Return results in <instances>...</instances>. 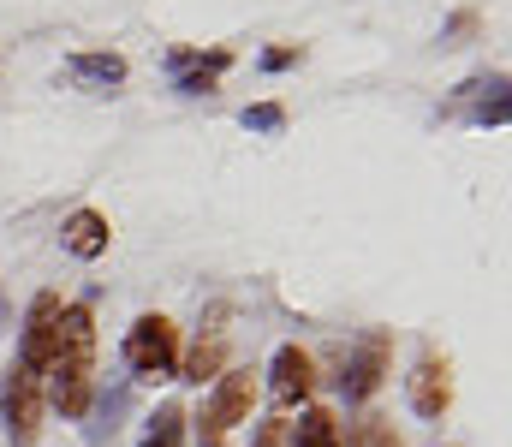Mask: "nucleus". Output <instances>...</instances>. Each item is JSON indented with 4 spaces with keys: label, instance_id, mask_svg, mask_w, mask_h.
<instances>
[{
    "label": "nucleus",
    "instance_id": "obj_6",
    "mask_svg": "<svg viewBox=\"0 0 512 447\" xmlns=\"http://www.w3.org/2000/svg\"><path fill=\"white\" fill-rule=\"evenodd\" d=\"M48 376H54V388H42L48 406H60V418H84L96 400V358H54Z\"/></svg>",
    "mask_w": 512,
    "mask_h": 447
},
{
    "label": "nucleus",
    "instance_id": "obj_5",
    "mask_svg": "<svg viewBox=\"0 0 512 447\" xmlns=\"http://www.w3.org/2000/svg\"><path fill=\"white\" fill-rule=\"evenodd\" d=\"M54 322H60V293H36L24 310V334H18V364L36 376L54 370Z\"/></svg>",
    "mask_w": 512,
    "mask_h": 447
},
{
    "label": "nucleus",
    "instance_id": "obj_4",
    "mask_svg": "<svg viewBox=\"0 0 512 447\" xmlns=\"http://www.w3.org/2000/svg\"><path fill=\"white\" fill-rule=\"evenodd\" d=\"M387 370H393V334H387V328H370V334L352 346V358H346L340 394H346V400H370L387 382Z\"/></svg>",
    "mask_w": 512,
    "mask_h": 447
},
{
    "label": "nucleus",
    "instance_id": "obj_10",
    "mask_svg": "<svg viewBox=\"0 0 512 447\" xmlns=\"http://www.w3.org/2000/svg\"><path fill=\"white\" fill-rule=\"evenodd\" d=\"M447 406H453V364L441 352H429L417 364V376H411V412L417 418H441Z\"/></svg>",
    "mask_w": 512,
    "mask_h": 447
},
{
    "label": "nucleus",
    "instance_id": "obj_8",
    "mask_svg": "<svg viewBox=\"0 0 512 447\" xmlns=\"http://www.w3.org/2000/svg\"><path fill=\"white\" fill-rule=\"evenodd\" d=\"M227 66H233V48H209V54L179 48L173 54V90L179 96H215V84H221Z\"/></svg>",
    "mask_w": 512,
    "mask_h": 447
},
{
    "label": "nucleus",
    "instance_id": "obj_7",
    "mask_svg": "<svg viewBox=\"0 0 512 447\" xmlns=\"http://www.w3.org/2000/svg\"><path fill=\"white\" fill-rule=\"evenodd\" d=\"M310 388H316V358H310L304 346H280L274 364H268V394H274V406L292 412V406L310 400Z\"/></svg>",
    "mask_w": 512,
    "mask_h": 447
},
{
    "label": "nucleus",
    "instance_id": "obj_3",
    "mask_svg": "<svg viewBox=\"0 0 512 447\" xmlns=\"http://www.w3.org/2000/svg\"><path fill=\"white\" fill-rule=\"evenodd\" d=\"M126 364L137 376H173L179 370V328H173V316H137L126 334Z\"/></svg>",
    "mask_w": 512,
    "mask_h": 447
},
{
    "label": "nucleus",
    "instance_id": "obj_11",
    "mask_svg": "<svg viewBox=\"0 0 512 447\" xmlns=\"http://www.w3.org/2000/svg\"><path fill=\"white\" fill-rule=\"evenodd\" d=\"M66 72H72L78 84H96V90L126 84V60H120V54H72V60H66Z\"/></svg>",
    "mask_w": 512,
    "mask_h": 447
},
{
    "label": "nucleus",
    "instance_id": "obj_15",
    "mask_svg": "<svg viewBox=\"0 0 512 447\" xmlns=\"http://www.w3.org/2000/svg\"><path fill=\"white\" fill-rule=\"evenodd\" d=\"M340 447H405V442H399V430H393L387 418H364V424H358Z\"/></svg>",
    "mask_w": 512,
    "mask_h": 447
},
{
    "label": "nucleus",
    "instance_id": "obj_13",
    "mask_svg": "<svg viewBox=\"0 0 512 447\" xmlns=\"http://www.w3.org/2000/svg\"><path fill=\"white\" fill-rule=\"evenodd\" d=\"M292 447H340L334 412H328V406H310V412L298 418V430H292Z\"/></svg>",
    "mask_w": 512,
    "mask_h": 447
},
{
    "label": "nucleus",
    "instance_id": "obj_9",
    "mask_svg": "<svg viewBox=\"0 0 512 447\" xmlns=\"http://www.w3.org/2000/svg\"><path fill=\"white\" fill-rule=\"evenodd\" d=\"M108 239H114V227H108L102 209H72V215L60 221V245H66V257H78V263L108 257Z\"/></svg>",
    "mask_w": 512,
    "mask_h": 447
},
{
    "label": "nucleus",
    "instance_id": "obj_18",
    "mask_svg": "<svg viewBox=\"0 0 512 447\" xmlns=\"http://www.w3.org/2000/svg\"><path fill=\"white\" fill-rule=\"evenodd\" d=\"M298 60H304V48H268V54H262L268 72H286V66H298Z\"/></svg>",
    "mask_w": 512,
    "mask_h": 447
},
{
    "label": "nucleus",
    "instance_id": "obj_19",
    "mask_svg": "<svg viewBox=\"0 0 512 447\" xmlns=\"http://www.w3.org/2000/svg\"><path fill=\"white\" fill-rule=\"evenodd\" d=\"M471 30H477V12H459V18L447 24V48H453V42H465Z\"/></svg>",
    "mask_w": 512,
    "mask_h": 447
},
{
    "label": "nucleus",
    "instance_id": "obj_17",
    "mask_svg": "<svg viewBox=\"0 0 512 447\" xmlns=\"http://www.w3.org/2000/svg\"><path fill=\"white\" fill-rule=\"evenodd\" d=\"M251 447H292V424H286V418H274V424H262Z\"/></svg>",
    "mask_w": 512,
    "mask_h": 447
},
{
    "label": "nucleus",
    "instance_id": "obj_12",
    "mask_svg": "<svg viewBox=\"0 0 512 447\" xmlns=\"http://www.w3.org/2000/svg\"><path fill=\"white\" fill-rule=\"evenodd\" d=\"M221 364H227V340H197V346L185 352L179 376H185V382H215V376H221Z\"/></svg>",
    "mask_w": 512,
    "mask_h": 447
},
{
    "label": "nucleus",
    "instance_id": "obj_20",
    "mask_svg": "<svg viewBox=\"0 0 512 447\" xmlns=\"http://www.w3.org/2000/svg\"><path fill=\"white\" fill-rule=\"evenodd\" d=\"M0 334H6V298H0Z\"/></svg>",
    "mask_w": 512,
    "mask_h": 447
},
{
    "label": "nucleus",
    "instance_id": "obj_16",
    "mask_svg": "<svg viewBox=\"0 0 512 447\" xmlns=\"http://www.w3.org/2000/svg\"><path fill=\"white\" fill-rule=\"evenodd\" d=\"M280 126H286L280 102H256V108H245V132H280Z\"/></svg>",
    "mask_w": 512,
    "mask_h": 447
},
{
    "label": "nucleus",
    "instance_id": "obj_2",
    "mask_svg": "<svg viewBox=\"0 0 512 447\" xmlns=\"http://www.w3.org/2000/svg\"><path fill=\"white\" fill-rule=\"evenodd\" d=\"M256 406V376L251 370H227V376H215V394H209V406H203V418H197V442L203 447H227L233 442V424H245Z\"/></svg>",
    "mask_w": 512,
    "mask_h": 447
},
{
    "label": "nucleus",
    "instance_id": "obj_14",
    "mask_svg": "<svg viewBox=\"0 0 512 447\" xmlns=\"http://www.w3.org/2000/svg\"><path fill=\"white\" fill-rule=\"evenodd\" d=\"M143 447H185V406H161L155 424H149V436H143Z\"/></svg>",
    "mask_w": 512,
    "mask_h": 447
},
{
    "label": "nucleus",
    "instance_id": "obj_1",
    "mask_svg": "<svg viewBox=\"0 0 512 447\" xmlns=\"http://www.w3.org/2000/svg\"><path fill=\"white\" fill-rule=\"evenodd\" d=\"M0 418H6V442L12 447H36L42 442V418H48V394H42V376L12 364L6 382H0Z\"/></svg>",
    "mask_w": 512,
    "mask_h": 447
}]
</instances>
